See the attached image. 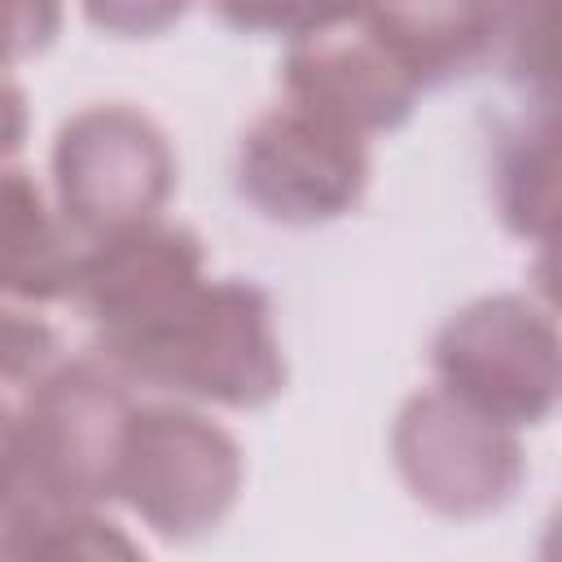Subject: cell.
Returning <instances> with one entry per match:
<instances>
[{"instance_id": "5bb4252c", "label": "cell", "mask_w": 562, "mask_h": 562, "mask_svg": "<svg viewBox=\"0 0 562 562\" xmlns=\"http://www.w3.org/2000/svg\"><path fill=\"white\" fill-rule=\"evenodd\" d=\"M215 18L241 35H277V40H312L334 26L360 18L364 0H211Z\"/></svg>"}, {"instance_id": "30bf717a", "label": "cell", "mask_w": 562, "mask_h": 562, "mask_svg": "<svg viewBox=\"0 0 562 562\" xmlns=\"http://www.w3.org/2000/svg\"><path fill=\"white\" fill-rule=\"evenodd\" d=\"M356 22L417 88H439L487 66L496 0H364Z\"/></svg>"}, {"instance_id": "8fae6325", "label": "cell", "mask_w": 562, "mask_h": 562, "mask_svg": "<svg viewBox=\"0 0 562 562\" xmlns=\"http://www.w3.org/2000/svg\"><path fill=\"white\" fill-rule=\"evenodd\" d=\"M79 241L44 184L0 162V294L26 307L66 303Z\"/></svg>"}, {"instance_id": "ac0fdd59", "label": "cell", "mask_w": 562, "mask_h": 562, "mask_svg": "<svg viewBox=\"0 0 562 562\" xmlns=\"http://www.w3.org/2000/svg\"><path fill=\"white\" fill-rule=\"evenodd\" d=\"M88 22L119 40H149L176 26L189 9V0H79Z\"/></svg>"}, {"instance_id": "d6986e66", "label": "cell", "mask_w": 562, "mask_h": 562, "mask_svg": "<svg viewBox=\"0 0 562 562\" xmlns=\"http://www.w3.org/2000/svg\"><path fill=\"white\" fill-rule=\"evenodd\" d=\"M26 123H31V114H26V92H22L13 79L0 75V162H9V158L22 149Z\"/></svg>"}, {"instance_id": "9a60e30c", "label": "cell", "mask_w": 562, "mask_h": 562, "mask_svg": "<svg viewBox=\"0 0 562 562\" xmlns=\"http://www.w3.org/2000/svg\"><path fill=\"white\" fill-rule=\"evenodd\" d=\"M514 83L549 79V0H496L492 57Z\"/></svg>"}, {"instance_id": "e0dca14e", "label": "cell", "mask_w": 562, "mask_h": 562, "mask_svg": "<svg viewBox=\"0 0 562 562\" xmlns=\"http://www.w3.org/2000/svg\"><path fill=\"white\" fill-rule=\"evenodd\" d=\"M61 31V0H0V70L44 53Z\"/></svg>"}, {"instance_id": "2e32d148", "label": "cell", "mask_w": 562, "mask_h": 562, "mask_svg": "<svg viewBox=\"0 0 562 562\" xmlns=\"http://www.w3.org/2000/svg\"><path fill=\"white\" fill-rule=\"evenodd\" d=\"M57 360V329L26 303L0 294V386H26Z\"/></svg>"}, {"instance_id": "52a82bcc", "label": "cell", "mask_w": 562, "mask_h": 562, "mask_svg": "<svg viewBox=\"0 0 562 562\" xmlns=\"http://www.w3.org/2000/svg\"><path fill=\"white\" fill-rule=\"evenodd\" d=\"M391 461L417 505L439 518H487L527 479L518 430L430 386L404 400L391 426Z\"/></svg>"}, {"instance_id": "5b68a950", "label": "cell", "mask_w": 562, "mask_h": 562, "mask_svg": "<svg viewBox=\"0 0 562 562\" xmlns=\"http://www.w3.org/2000/svg\"><path fill=\"white\" fill-rule=\"evenodd\" d=\"M176 189L167 132L127 101L75 110L53 140V202L75 241L162 215Z\"/></svg>"}, {"instance_id": "7a4b0ae2", "label": "cell", "mask_w": 562, "mask_h": 562, "mask_svg": "<svg viewBox=\"0 0 562 562\" xmlns=\"http://www.w3.org/2000/svg\"><path fill=\"white\" fill-rule=\"evenodd\" d=\"M136 408L132 382L101 356L48 364L18 404V483L61 505L114 501L123 430ZM9 487V492H13Z\"/></svg>"}, {"instance_id": "7c38bea8", "label": "cell", "mask_w": 562, "mask_h": 562, "mask_svg": "<svg viewBox=\"0 0 562 562\" xmlns=\"http://www.w3.org/2000/svg\"><path fill=\"white\" fill-rule=\"evenodd\" d=\"M492 198L496 215L514 237L549 241L558 184H553V110L549 97L527 105L514 123L501 127L492 154Z\"/></svg>"}, {"instance_id": "277c9868", "label": "cell", "mask_w": 562, "mask_h": 562, "mask_svg": "<svg viewBox=\"0 0 562 562\" xmlns=\"http://www.w3.org/2000/svg\"><path fill=\"white\" fill-rule=\"evenodd\" d=\"M435 386L474 413L522 430L558 404V325L527 294H483L457 307L430 342Z\"/></svg>"}, {"instance_id": "ba28073f", "label": "cell", "mask_w": 562, "mask_h": 562, "mask_svg": "<svg viewBox=\"0 0 562 562\" xmlns=\"http://www.w3.org/2000/svg\"><path fill=\"white\" fill-rule=\"evenodd\" d=\"M202 281L206 255L198 233L154 215L79 241L70 303L97 329V347H110L176 312Z\"/></svg>"}, {"instance_id": "9c48e42d", "label": "cell", "mask_w": 562, "mask_h": 562, "mask_svg": "<svg viewBox=\"0 0 562 562\" xmlns=\"http://www.w3.org/2000/svg\"><path fill=\"white\" fill-rule=\"evenodd\" d=\"M281 92L285 101H299L369 140L408 123L422 88L360 22H347L290 44L281 66Z\"/></svg>"}, {"instance_id": "3957f363", "label": "cell", "mask_w": 562, "mask_h": 562, "mask_svg": "<svg viewBox=\"0 0 562 562\" xmlns=\"http://www.w3.org/2000/svg\"><path fill=\"white\" fill-rule=\"evenodd\" d=\"M246 461L237 439L193 404H136L123 430L114 501L154 536H211L237 505Z\"/></svg>"}, {"instance_id": "6da1fadb", "label": "cell", "mask_w": 562, "mask_h": 562, "mask_svg": "<svg viewBox=\"0 0 562 562\" xmlns=\"http://www.w3.org/2000/svg\"><path fill=\"white\" fill-rule=\"evenodd\" d=\"M132 386L176 395L184 404L263 408L285 391V351L272 299L246 277H206L176 312L149 329L97 347Z\"/></svg>"}, {"instance_id": "4fadbf2b", "label": "cell", "mask_w": 562, "mask_h": 562, "mask_svg": "<svg viewBox=\"0 0 562 562\" xmlns=\"http://www.w3.org/2000/svg\"><path fill=\"white\" fill-rule=\"evenodd\" d=\"M127 540L97 505H61L35 492L0 496V558H136Z\"/></svg>"}, {"instance_id": "8992f818", "label": "cell", "mask_w": 562, "mask_h": 562, "mask_svg": "<svg viewBox=\"0 0 562 562\" xmlns=\"http://www.w3.org/2000/svg\"><path fill=\"white\" fill-rule=\"evenodd\" d=\"M369 171L364 136L285 97L255 114L233 158L237 198L285 228H316L356 211Z\"/></svg>"}, {"instance_id": "ffe728a7", "label": "cell", "mask_w": 562, "mask_h": 562, "mask_svg": "<svg viewBox=\"0 0 562 562\" xmlns=\"http://www.w3.org/2000/svg\"><path fill=\"white\" fill-rule=\"evenodd\" d=\"M18 483V408L0 395V496Z\"/></svg>"}]
</instances>
